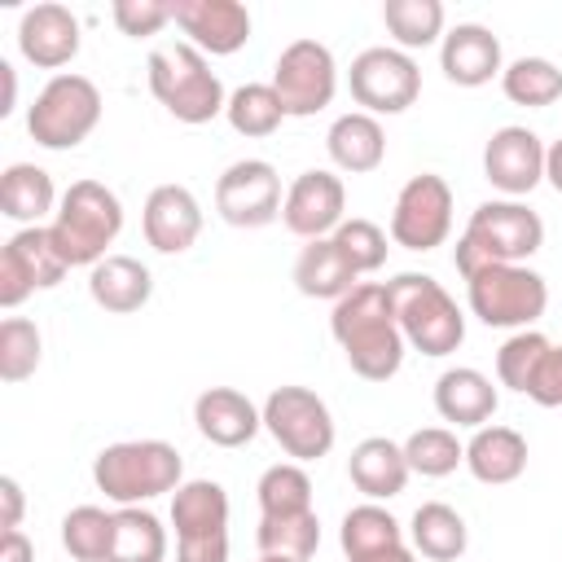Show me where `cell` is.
Here are the masks:
<instances>
[{
	"label": "cell",
	"mask_w": 562,
	"mask_h": 562,
	"mask_svg": "<svg viewBox=\"0 0 562 562\" xmlns=\"http://www.w3.org/2000/svg\"><path fill=\"white\" fill-rule=\"evenodd\" d=\"M329 334L342 347L347 364L364 382H391L404 364V334L391 307L386 285L360 281L351 294H342L329 312Z\"/></svg>",
	"instance_id": "obj_1"
},
{
	"label": "cell",
	"mask_w": 562,
	"mask_h": 562,
	"mask_svg": "<svg viewBox=\"0 0 562 562\" xmlns=\"http://www.w3.org/2000/svg\"><path fill=\"white\" fill-rule=\"evenodd\" d=\"M544 246V220L518 198L479 202L452 246V263L461 277L487 263H527Z\"/></svg>",
	"instance_id": "obj_2"
},
{
	"label": "cell",
	"mask_w": 562,
	"mask_h": 562,
	"mask_svg": "<svg viewBox=\"0 0 562 562\" xmlns=\"http://www.w3.org/2000/svg\"><path fill=\"white\" fill-rule=\"evenodd\" d=\"M92 483L119 509L145 505L184 483V461H180L176 443H167V439H123V443H110L97 452Z\"/></svg>",
	"instance_id": "obj_3"
},
{
	"label": "cell",
	"mask_w": 562,
	"mask_h": 562,
	"mask_svg": "<svg viewBox=\"0 0 562 562\" xmlns=\"http://www.w3.org/2000/svg\"><path fill=\"white\" fill-rule=\"evenodd\" d=\"M145 75H149L154 101L189 127L220 119L224 105H228V92H224L220 75L211 70L206 53H198L189 40L184 44H158L145 61Z\"/></svg>",
	"instance_id": "obj_4"
},
{
	"label": "cell",
	"mask_w": 562,
	"mask_h": 562,
	"mask_svg": "<svg viewBox=\"0 0 562 562\" xmlns=\"http://www.w3.org/2000/svg\"><path fill=\"white\" fill-rule=\"evenodd\" d=\"M119 233H123V202L101 180H75L61 193L57 215L48 224V237L66 259V268H97Z\"/></svg>",
	"instance_id": "obj_5"
},
{
	"label": "cell",
	"mask_w": 562,
	"mask_h": 562,
	"mask_svg": "<svg viewBox=\"0 0 562 562\" xmlns=\"http://www.w3.org/2000/svg\"><path fill=\"white\" fill-rule=\"evenodd\" d=\"M386 294H391L400 334L413 351L439 360L465 342V316L430 272H400L386 281Z\"/></svg>",
	"instance_id": "obj_6"
},
{
	"label": "cell",
	"mask_w": 562,
	"mask_h": 562,
	"mask_svg": "<svg viewBox=\"0 0 562 562\" xmlns=\"http://www.w3.org/2000/svg\"><path fill=\"white\" fill-rule=\"evenodd\" d=\"M97 123H101V88L75 70L53 75L26 110V132L44 149H75L97 132Z\"/></svg>",
	"instance_id": "obj_7"
},
{
	"label": "cell",
	"mask_w": 562,
	"mask_h": 562,
	"mask_svg": "<svg viewBox=\"0 0 562 562\" xmlns=\"http://www.w3.org/2000/svg\"><path fill=\"white\" fill-rule=\"evenodd\" d=\"M470 312L487 329H531L549 307V285L527 263H487L465 277Z\"/></svg>",
	"instance_id": "obj_8"
},
{
	"label": "cell",
	"mask_w": 562,
	"mask_h": 562,
	"mask_svg": "<svg viewBox=\"0 0 562 562\" xmlns=\"http://www.w3.org/2000/svg\"><path fill=\"white\" fill-rule=\"evenodd\" d=\"M176 562H228V492L215 479H189L171 492Z\"/></svg>",
	"instance_id": "obj_9"
},
{
	"label": "cell",
	"mask_w": 562,
	"mask_h": 562,
	"mask_svg": "<svg viewBox=\"0 0 562 562\" xmlns=\"http://www.w3.org/2000/svg\"><path fill=\"white\" fill-rule=\"evenodd\" d=\"M259 413H263V430L299 465L329 457V448L338 439V426H334L329 404L316 391H307V386H277V391H268V400L259 404Z\"/></svg>",
	"instance_id": "obj_10"
},
{
	"label": "cell",
	"mask_w": 562,
	"mask_h": 562,
	"mask_svg": "<svg viewBox=\"0 0 562 562\" xmlns=\"http://www.w3.org/2000/svg\"><path fill=\"white\" fill-rule=\"evenodd\" d=\"M347 88H351V101L373 119L404 114L422 97V70L404 48L378 44V48H364L360 57H351Z\"/></svg>",
	"instance_id": "obj_11"
},
{
	"label": "cell",
	"mask_w": 562,
	"mask_h": 562,
	"mask_svg": "<svg viewBox=\"0 0 562 562\" xmlns=\"http://www.w3.org/2000/svg\"><path fill=\"white\" fill-rule=\"evenodd\" d=\"M272 92L285 105V119L321 114L338 92V61L321 40H294L272 66Z\"/></svg>",
	"instance_id": "obj_12"
},
{
	"label": "cell",
	"mask_w": 562,
	"mask_h": 562,
	"mask_svg": "<svg viewBox=\"0 0 562 562\" xmlns=\"http://www.w3.org/2000/svg\"><path fill=\"white\" fill-rule=\"evenodd\" d=\"M452 233V189L443 176L422 171L413 180H404V189L395 193L391 206V241L404 250H435L443 246Z\"/></svg>",
	"instance_id": "obj_13"
},
{
	"label": "cell",
	"mask_w": 562,
	"mask_h": 562,
	"mask_svg": "<svg viewBox=\"0 0 562 562\" xmlns=\"http://www.w3.org/2000/svg\"><path fill=\"white\" fill-rule=\"evenodd\" d=\"M281 176L263 158H237L215 180V211L233 228H263L281 215Z\"/></svg>",
	"instance_id": "obj_14"
},
{
	"label": "cell",
	"mask_w": 562,
	"mask_h": 562,
	"mask_svg": "<svg viewBox=\"0 0 562 562\" xmlns=\"http://www.w3.org/2000/svg\"><path fill=\"white\" fill-rule=\"evenodd\" d=\"M66 259L57 255L48 228H18L0 250V307L26 303L35 290H53L66 277Z\"/></svg>",
	"instance_id": "obj_15"
},
{
	"label": "cell",
	"mask_w": 562,
	"mask_h": 562,
	"mask_svg": "<svg viewBox=\"0 0 562 562\" xmlns=\"http://www.w3.org/2000/svg\"><path fill=\"white\" fill-rule=\"evenodd\" d=\"M347 189L334 171L325 167H312L303 176H294V184L285 189V202H281V224L303 237V241H316V237H334V228L347 220Z\"/></svg>",
	"instance_id": "obj_16"
},
{
	"label": "cell",
	"mask_w": 562,
	"mask_h": 562,
	"mask_svg": "<svg viewBox=\"0 0 562 562\" xmlns=\"http://www.w3.org/2000/svg\"><path fill=\"white\" fill-rule=\"evenodd\" d=\"M544 140L531 127H496L483 145V176L505 198H527L544 180Z\"/></svg>",
	"instance_id": "obj_17"
},
{
	"label": "cell",
	"mask_w": 562,
	"mask_h": 562,
	"mask_svg": "<svg viewBox=\"0 0 562 562\" xmlns=\"http://www.w3.org/2000/svg\"><path fill=\"white\" fill-rule=\"evenodd\" d=\"M171 22L211 57H228L250 40V9L241 0H176Z\"/></svg>",
	"instance_id": "obj_18"
},
{
	"label": "cell",
	"mask_w": 562,
	"mask_h": 562,
	"mask_svg": "<svg viewBox=\"0 0 562 562\" xmlns=\"http://www.w3.org/2000/svg\"><path fill=\"white\" fill-rule=\"evenodd\" d=\"M79 18L66 4H31L18 18V53L35 66V70H61L79 57Z\"/></svg>",
	"instance_id": "obj_19"
},
{
	"label": "cell",
	"mask_w": 562,
	"mask_h": 562,
	"mask_svg": "<svg viewBox=\"0 0 562 562\" xmlns=\"http://www.w3.org/2000/svg\"><path fill=\"white\" fill-rule=\"evenodd\" d=\"M140 228L158 255H184L202 233V206H198L193 189H184V184L149 189L145 211H140Z\"/></svg>",
	"instance_id": "obj_20"
},
{
	"label": "cell",
	"mask_w": 562,
	"mask_h": 562,
	"mask_svg": "<svg viewBox=\"0 0 562 562\" xmlns=\"http://www.w3.org/2000/svg\"><path fill=\"white\" fill-rule=\"evenodd\" d=\"M439 70L457 88H483L505 70L501 40L479 22H457L439 40Z\"/></svg>",
	"instance_id": "obj_21"
},
{
	"label": "cell",
	"mask_w": 562,
	"mask_h": 562,
	"mask_svg": "<svg viewBox=\"0 0 562 562\" xmlns=\"http://www.w3.org/2000/svg\"><path fill=\"white\" fill-rule=\"evenodd\" d=\"M338 544L347 562H413V549L404 544V527L391 509L378 501H364L342 514Z\"/></svg>",
	"instance_id": "obj_22"
},
{
	"label": "cell",
	"mask_w": 562,
	"mask_h": 562,
	"mask_svg": "<svg viewBox=\"0 0 562 562\" xmlns=\"http://www.w3.org/2000/svg\"><path fill=\"white\" fill-rule=\"evenodd\" d=\"M193 426L215 448H246L263 430V413L237 386H206L193 400Z\"/></svg>",
	"instance_id": "obj_23"
},
{
	"label": "cell",
	"mask_w": 562,
	"mask_h": 562,
	"mask_svg": "<svg viewBox=\"0 0 562 562\" xmlns=\"http://www.w3.org/2000/svg\"><path fill=\"white\" fill-rule=\"evenodd\" d=\"M501 404V391L492 386V378L483 369H470V364H457V369H443L439 382H435V413L452 426H487L492 413Z\"/></svg>",
	"instance_id": "obj_24"
},
{
	"label": "cell",
	"mask_w": 562,
	"mask_h": 562,
	"mask_svg": "<svg viewBox=\"0 0 562 562\" xmlns=\"http://www.w3.org/2000/svg\"><path fill=\"white\" fill-rule=\"evenodd\" d=\"M408 457H404V443L386 439V435H369L351 448L347 457V479L356 483V492H364L369 501H391L404 492L408 483Z\"/></svg>",
	"instance_id": "obj_25"
},
{
	"label": "cell",
	"mask_w": 562,
	"mask_h": 562,
	"mask_svg": "<svg viewBox=\"0 0 562 562\" xmlns=\"http://www.w3.org/2000/svg\"><path fill=\"white\" fill-rule=\"evenodd\" d=\"M88 294L101 312L110 316H132L149 303L154 294V277L140 259L132 255H105L97 268H88Z\"/></svg>",
	"instance_id": "obj_26"
},
{
	"label": "cell",
	"mask_w": 562,
	"mask_h": 562,
	"mask_svg": "<svg viewBox=\"0 0 562 562\" xmlns=\"http://www.w3.org/2000/svg\"><path fill=\"white\" fill-rule=\"evenodd\" d=\"M325 149H329V162L347 176H369L382 167L386 158V132L373 114L364 110H351V114H338L325 132Z\"/></svg>",
	"instance_id": "obj_27"
},
{
	"label": "cell",
	"mask_w": 562,
	"mask_h": 562,
	"mask_svg": "<svg viewBox=\"0 0 562 562\" xmlns=\"http://www.w3.org/2000/svg\"><path fill=\"white\" fill-rule=\"evenodd\" d=\"M290 277H294V290H299L303 299H329V303H338L342 294H351V290L360 285V272L347 263V255L338 250L334 237L307 241V246L299 250Z\"/></svg>",
	"instance_id": "obj_28"
},
{
	"label": "cell",
	"mask_w": 562,
	"mask_h": 562,
	"mask_svg": "<svg viewBox=\"0 0 562 562\" xmlns=\"http://www.w3.org/2000/svg\"><path fill=\"white\" fill-rule=\"evenodd\" d=\"M465 470L487 487H505L527 470V439L514 426H479L465 443Z\"/></svg>",
	"instance_id": "obj_29"
},
{
	"label": "cell",
	"mask_w": 562,
	"mask_h": 562,
	"mask_svg": "<svg viewBox=\"0 0 562 562\" xmlns=\"http://www.w3.org/2000/svg\"><path fill=\"white\" fill-rule=\"evenodd\" d=\"M57 189L53 176L35 162H9L0 176V211L18 220L22 228H40L44 215H57Z\"/></svg>",
	"instance_id": "obj_30"
},
{
	"label": "cell",
	"mask_w": 562,
	"mask_h": 562,
	"mask_svg": "<svg viewBox=\"0 0 562 562\" xmlns=\"http://www.w3.org/2000/svg\"><path fill=\"white\" fill-rule=\"evenodd\" d=\"M408 540H413V549H417L422 558H430V562H457V558L465 553V544H470V527H465V518H461L452 505L426 501V505H417L413 518H408Z\"/></svg>",
	"instance_id": "obj_31"
},
{
	"label": "cell",
	"mask_w": 562,
	"mask_h": 562,
	"mask_svg": "<svg viewBox=\"0 0 562 562\" xmlns=\"http://www.w3.org/2000/svg\"><path fill=\"white\" fill-rule=\"evenodd\" d=\"M259 553L263 558H290V562H312L321 549V518L316 509L307 514H259Z\"/></svg>",
	"instance_id": "obj_32"
},
{
	"label": "cell",
	"mask_w": 562,
	"mask_h": 562,
	"mask_svg": "<svg viewBox=\"0 0 562 562\" xmlns=\"http://www.w3.org/2000/svg\"><path fill=\"white\" fill-rule=\"evenodd\" d=\"M162 558H167V527L158 522V514L140 505L114 509V544L105 562H162Z\"/></svg>",
	"instance_id": "obj_33"
},
{
	"label": "cell",
	"mask_w": 562,
	"mask_h": 562,
	"mask_svg": "<svg viewBox=\"0 0 562 562\" xmlns=\"http://www.w3.org/2000/svg\"><path fill=\"white\" fill-rule=\"evenodd\" d=\"M224 119L237 136H272L281 123H285V105L281 97L272 92V83H241L237 92H228V105H224Z\"/></svg>",
	"instance_id": "obj_34"
},
{
	"label": "cell",
	"mask_w": 562,
	"mask_h": 562,
	"mask_svg": "<svg viewBox=\"0 0 562 562\" xmlns=\"http://www.w3.org/2000/svg\"><path fill=\"white\" fill-rule=\"evenodd\" d=\"M501 92L514 101V105H527V110H544L562 97V70L549 61V57H518L501 70Z\"/></svg>",
	"instance_id": "obj_35"
},
{
	"label": "cell",
	"mask_w": 562,
	"mask_h": 562,
	"mask_svg": "<svg viewBox=\"0 0 562 562\" xmlns=\"http://www.w3.org/2000/svg\"><path fill=\"white\" fill-rule=\"evenodd\" d=\"M382 22H386L391 40L404 53L408 48H430L435 40H443V4L439 0H386Z\"/></svg>",
	"instance_id": "obj_36"
},
{
	"label": "cell",
	"mask_w": 562,
	"mask_h": 562,
	"mask_svg": "<svg viewBox=\"0 0 562 562\" xmlns=\"http://www.w3.org/2000/svg\"><path fill=\"white\" fill-rule=\"evenodd\" d=\"M61 544L75 562H105L114 544V514L101 505H75L61 518Z\"/></svg>",
	"instance_id": "obj_37"
},
{
	"label": "cell",
	"mask_w": 562,
	"mask_h": 562,
	"mask_svg": "<svg viewBox=\"0 0 562 562\" xmlns=\"http://www.w3.org/2000/svg\"><path fill=\"white\" fill-rule=\"evenodd\" d=\"M404 457H408V470L422 474V479H443L452 474L457 465H465V443L448 430V426H422L404 439Z\"/></svg>",
	"instance_id": "obj_38"
},
{
	"label": "cell",
	"mask_w": 562,
	"mask_h": 562,
	"mask_svg": "<svg viewBox=\"0 0 562 562\" xmlns=\"http://www.w3.org/2000/svg\"><path fill=\"white\" fill-rule=\"evenodd\" d=\"M259 514H307L312 509V479L299 461H277L255 483Z\"/></svg>",
	"instance_id": "obj_39"
},
{
	"label": "cell",
	"mask_w": 562,
	"mask_h": 562,
	"mask_svg": "<svg viewBox=\"0 0 562 562\" xmlns=\"http://www.w3.org/2000/svg\"><path fill=\"white\" fill-rule=\"evenodd\" d=\"M44 356V338L40 325L26 316H4L0 321V378L4 382H26L40 369Z\"/></svg>",
	"instance_id": "obj_40"
},
{
	"label": "cell",
	"mask_w": 562,
	"mask_h": 562,
	"mask_svg": "<svg viewBox=\"0 0 562 562\" xmlns=\"http://www.w3.org/2000/svg\"><path fill=\"white\" fill-rule=\"evenodd\" d=\"M544 351H549V338H544L540 329H518V334H509V338L501 342V351H496V378H501V386L527 395V382H531V373H536V364H540Z\"/></svg>",
	"instance_id": "obj_41"
},
{
	"label": "cell",
	"mask_w": 562,
	"mask_h": 562,
	"mask_svg": "<svg viewBox=\"0 0 562 562\" xmlns=\"http://www.w3.org/2000/svg\"><path fill=\"white\" fill-rule=\"evenodd\" d=\"M334 241H338V250L347 255V263H351L360 277H369V272H378V268L386 263V233H382L373 220H360V215L342 220V224L334 228Z\"/></svg>",
	"instance_id": "obj_42"
},
{
	"label": "cell",
	"mask_w": 562,
	"mask_h": 562,
	"mask_svg": "<svg viewBox=\"0 0 562 562\" xmlns=\"http://www.w3.org/2000/svg\"><path fill=\"white\" fill-rule=\"evenodd\" d=\"M110 18H114V26L123 35L145 40V35H158L171 22V4H162V0H114Z\"/></svg>",
	"instance_id": "obj_43"
},
{
	"label": "cell",
	"mask_w": 562,
	"mask_h": 562,
	"mask_svg": "<svg viewBox=\"0 0 562 562\" xmlns=\"http://www.w3.org/2000/svg\"><path fill=\"white\" fill-rule=\"evenodd\" d=\"M527 400H536L540 408H558L562 404V342H549V351L540 356L531 382H527Z\"/></svg>",
	"instance_id": "obj_44"
},
{
	"label": "cell",
	"mask_w": 562,
	"mask_h": 562,
	"mask_svg": "<svg viewBox=\"0 0 562 562\" xmlns=\"http://www.w3.org/2000/svg\"><path fill=\"white\" fill-rule=\"evenodd\" d=\"M0 501H4V514H0V527L4 531H18L22 527V509H26V496H22V483L13 474L0 479Z\"/></svg>",
	"instance_id": "obj_45"
},
{
	"label": "cell",
	"mask_w": 562,
	"mask_h": 562,
	"mask_svg": "<svg viewBox=\"0 0 562 562\" xmlns=\"http://www.w3.org/2000/svg\"><path fill=\"white\" fill-rule=\"evenodd\" d=\"M0 562H35V544L26 540V531H4L0 536Z\"/></svg>",
	"instance_id": "obj_46"
},
{
	"label": "cell",
	"mask_w": 562,
	"mask_h": 562,
	"mask_svg": "<svg viewBox=\"0 0 562 562\" xmlns=\"http://www.w3.org/2000/svg\"><path fill=\"white\" fill-rule=\"evenodd\" d=\"M544 180L562 193V140H553V145L544 149Z\"/></svg>",
	"instance_id": "obj_47"
},
{
	"label": "cell",
	"mask_w": 562,
	"mask_h": 562,
	"mask_svg": "<svg viewBox=\"0 0 562 562\" xmlns=\"http://www.w3.org/2000/svg\"><path fill=\"white\" fill-rule=\"evenodd\" d=\"M0 79H4V101H0V114H9V110H13V101H18V83H13V66H9V61H0Z\"/></svg>",
	"instance_id": "obj_48"
},
{
	"label": "cell",
	"mask_w": 562,
	"mask_h": 562,
	"mask_svg": "<svg viewBox=\"0 0 562 562\" xmlns=\"http://www.w3.org/2000/svg\"><path fill=\"white\" fill-rule=\"evenodd\" d=\"M259 562H290V558H263V553H259Z\"/></svg>",
	"instance_id": "obj_49"
}]
</instances>
